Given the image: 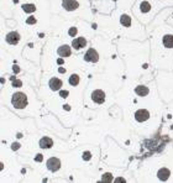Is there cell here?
<instances>
[{
  "mask_svg": "<svg viewBox=\"0 0 173 183\" xmlns=\"http://www.w3.org/2000/svg\"><path fill=\"white\" fill-rule=\"evenodd\" d=\"M12 105L15 108H25L26 104H27V98L24 93H15L14 97H12V100H11Z\"/></svg>",
  "mask_w": 173,
  "mask_h": 183,
  "instance_id": "6da1fadb",
  "label": "cell"
},
{
  "mask_svg": "<svg viewBox=\"0 0 173 183\" xmlns=\"http://www.w3.org/2000/svg\"><path fill=\"white\" fill-rule=\"evenodd\" d=\"M92 99H93L94 103H97V104H102L104 100H105V94H104L103 90L97 89V90H94V92L92 93Z\"/></svg>",
  "mask_w": 173,
  "mask_h": 183,
  "instance_id": "7a4b0ae2",
  "label": "cell"
},
{
  "mask_svg": "<svg viewBox=\"0 0 173 183\" xmlns=\"http://www.w3.org/2000/svg\"><path fill=\"white\" fill-rule=\"evenodd\" d=\"M47 167H48V170H51V171L56 172V171H58V170H60V167H61V162H60V160H58V158L52 157V158H50V160L47 161Z\"/></svg>",
  "mask_w": 173,
  "mask_h": 183,
  "instance_id": "3957f363",
  "label": "cell"
},
{
  "mask_svg": "<svg viewBox=\"0 0 173 183\" xmlns=\"http://www.w3.org/2000/svg\"><path fill=\"white\" fill-rule=\"evenodd\" d=\"M85 61H89V62H98L99 61V55L97 53L95 50L93 48H89V51L85 53Z\"/></svg>",
  "mask_w": 173,
  "mask_h": 183,
  "instance_id": "277c9868",
  "label": "cell"
},
{
  "mask_svg": "<svg viewBox=\"0 0 173 183\" xmlns=\"http://www.w3.org/2000/svg\"><path fill=\"white\" fill-rule=\"evenodd\" d=\"M148 116H150V113L145 109H140L135 113V119L137 121H146L148 119Z\"/></svg>",
  "mask_w": 173,
  "mask_h": 183,
  "instance_id": "5b68a950",
  "label": "cell"
},
{
  "mask_svg": "<svg viewBox=\"0 0 173 183\" xmlns=\"http://www.w3.org/2000/svg\"><path fill=\"white\" fill-rule=\"evenodd\" d=\"M87 45V41L84 37H78V38H74L73 42H72V46L75 48V50H80L83 47H85Z\"/></svg>",
  "mask_w": 173,
  "mask_h": 183,
  "instance_id": "8992f818",
  "label": "cell"
},
{
  "mask_svg": "<svg viewBox=\"0 0 173 183\" xmlns=\"http://www.w3.org/2000/svg\"><path fill=\"white\" fill-rule=\"evenodd\" d=\"M57 52H58V55H60L61 57H69L70 53H72L70 47H69L68 45H63V46H61V47L58 48Z\"/></svg>",
  "mask_w": 173,
  "mask_h": 183,
  "instance_id": "52a82bcc",
  "label": "cell"
},
{
  "mask_svg": "<svg viewBox=\"0 0 173 183\" xmlns=\"http://www.w3.org/2000/svg\"><path fill=\"white\" fill-rule=\"evenodd\" d=\"M6 41L10 43V45H16L19 41H20V35L17 32H10L7 36H6Z\"/></svg>",
  "mask_w": 173,
  "mask_h": 183,
  "instance_id": "ba28073f",
  "label": "cell"
},
{
  "mask_svg": "<svg viewBox=\"0 0 173 183\" xmlns=\"http://www.w3.org/2000/svg\"><path fill=\"white\" fill-rule=\"evenodd\" d=\"M50 87L52 90H60L61 87H62V80L58 79V78H52L50 80Z\"/></svg>",
  "mask_w": 173,
  "mask_h": 183,
  "instance_id": "9c48e42d",
  "label": "cell"
},
{
  "mask_svg": "<svg viewBox=\"0 0 173 183\" xmlns=\"http://www.w3.org/2000/svg\"><path fill=\"white\" fill-rule=\"evenodd\" d=\"M170 175H171V172H170V170H168V168H161V170L157 172V176H158V178H160V180H162V181H166V180H168Z\"/></svg>",
  "mask_w": 173,
  "mask_h": 183,
  "instance_id": "30bf717a",
  "label": "cell"
},
{
  "mask_svg": "<svg viewBox=\"0 0 173 183\" xmlns=\"http://www.w3.org/2000/svg\"><path fill=\"white\" fill-rule=\"evenodd\" d=\"M63 6L67 9V10H75L78 7V2L75 0H65L63 1Z\"/></svg>",
  "mask_w": 173,
  "mask_h": 183,
  "instance_id": "8fae6325",
  "label": "cell"
},
{
  "mask_svg": "<svg viewBox=\"0 0 173 183\" xmlns=\"http://www.w3.org/2000/svg\"><path fill=\"white\" fill-rule=\"evenodd\" d=\"M52 145H53V141L50 137H43L40 140V146L42 148H50V147H52Z\"/></svg>",
  "mask_w": 173,
  "mask_h": 183,
  "instance_id": "7c38bea8",
  "label": "cell"
},
{
  "mask_svg": "<svg viewBox=\"0 0 173 183\" xmlns=\"http://www.w3.org/2000/svg\"><path fill=\"white\" fill-rule=\"evenodd\" d=\"M163 45L166 46V47H173V36H165V38H163Z\"/></svg>",
  "mask_w": 173,
  "mask_h": 183,
  "instance_id": "4fadbf2b",
  "label": "cell"
},
{
  "mask_svg": "<svg viewBox=\"0 0 173 183\" xmlns=\"http://www.w3.org/2000/svg\"><path fill=\"white\" fill-rule=\"evenodd\" d=\"M135 92L137 93L138 95H142V97H143V95H146V94L148 93V89H147L146 87H143V85H141V87H137V88L135 89Z\"/></svg>",
  "mask_w": 173,
  "mask_h": 183,
  "instance_id": "5bb4252c",
  "label": "cell"
},
{
  "mask_svg": "<svg viewBox=\"0 0 173 183\" xmlns=\"http://www.w3.org/2000/svg\"><path fill=\"white\" fill-rule=\"evenodd\" d=\"M79 83V75L78 74H73L69 77V84L72 85H77Z\"/></svg>",
  "mask_w": 173,
  "mask_h": 183,
  "instance_id": "9a60e30c",
  "label": "cell"
},
{
  "mask_svg": "<svg viewBox=\"0 0 173 183\" xmlns=\"http://www.w3.org/2000/svg\"><path fill=\"white\" fill-rule=\"evenodd\" d=\"M141 10H142L143 12L148 11V10H150V4H148L147 1H143V2L141 4Z\"/></svg>",
  "mask_w": 173,
  "mask_h": 183,
  "instance_id": "2e32d148",
  "label": "cell"
},
{
  "mask_svg": "<svg viewBox=\"0 0 173 183\" xmlns=\"http://www.w3.org/2000/svg\"><path fill=\"white\" fill-rule=\"evenodd\" d=\"M111 180H113V177H111L110 173H105L102 177V181H104V182H108V181H111Z\"/></svg>",
  "mask_w": 173,
  "mask_h": 183,
  "instance_id": "e0dca14e",
  "label": "cell"
},
{
  "mask_svg": "<svg viewBox=\"0 0 173 183\" xmlns=\"http://www.w3.org/2000/svg\"><path fill=\"white\" fill-rule=\"evenodd\" d=\"M75 34H77V29H75V27H72V29L69 30V35H70V36H74Z\"/></svg>",
  "mask_w": 173,
  "mask_h": 183,
  "instance_id": "ac0fdd59",
  "label": "cell"
},
{
  "mask_svg": "<svg viewBox=\"0 0 173 183\" xmlns=\"http://www.w3.org/2000/svg\"><path fill=\"white\" fill-rule=\"evenodd\" d=\"M83 158H84V160H89V158H90V153H89V152H84Z\"/></svg>",
  "mask_w": 173,
  "mask_h": 183,
  "instance_id": "d6986e66",
  "label": "cell"
},
{
  "mask_svg": "<svg viewBox=\"0 0 173 183\" xmlns=\"http://www.w3.org/2000/svg\"><path fill=\"white\" fill-rule=\"evenodd\" d=\"M17 85H21V82L20 80H15L14 82V87H17Z\"/></svg>",
  "mask_w": 173,
  "mask_h": 183,
  "instance_id": "ffe728a7",
  "label": "cell"
},
{
  "mask_svg": "<svg viewBox=\"0 0 173 183\" xmlns=\"http://www.w3.org/2000/svg\"><path fill=\"white\" fill-rule=\"evenodd\" d=\"M61 95H62L63 98H66V97L68 95V93H67V92H62V93H61Z\"/></svg>",
  "mask_w": 173,
  "mask_h": 183,
  "instance_id": "44dd1931",
  "label": "cell"
},
{
  "mask_svg": "<svg viewBox=\"0 0 173 183\" xmlns=\"http://www.w3.org/2000/svg\"><path fill=\"white\" fill-rule=\"evenodd\" d=\"M42 160V156L41 155H37V157H36V161H41Z\"/></svg>",
  "mask_w": 173,
  "mask_h": 183,
  "instance_id": "7402d4cb",
  "label": "cell"
},
{
  "mask_svg": "<svg viewBox=\"0 0 173 183\" xmlns=\"http://www.w3.org/2000/svg\"><path fill=\"white\" fill-rule=\"evenodd\" d=\"M116 182H125V180H124V178H118Z\"/></svg>",
  "mask_w": 173,
  "mask_h": 183,
  "instance_id": "603a6c76",
  "label": "cell"
},
{
  "mask_svg": "<svg viewBox=\"0 0 173 183\" xmlns=\"http://www.w3.org/2000/svg\"><path fill=\"white\" fill-rule=\"evenodd\" d=\"M60 72H61V73H65L66 71H65V68H60Z\"/></svg>",
  "mask_w": 173,
  "mask_h": 183,
  "instance_id": "cb8c5ba5",
  "label": "cell"
},
{
  "mask_svg": "<svg viewBox=\"0 0 173 183\" xmlns=\"http://www.w3.org/2000/svg\"><path fill=\"white\" fill-rule=\"evenodd\" d=\"M57 62H58V63H60V65H62V63H63V60H58V61H57Z\"/></svg>",
  "mask_w": 173,
  "mask_h": 183,
  "instance_id": "d4e9b609",
  "label": "cell"
}]
</instances>
